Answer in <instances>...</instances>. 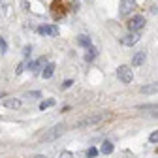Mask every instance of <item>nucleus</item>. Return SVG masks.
Returning <instances> with one entry per match:
<instances>
[{"label":"nucleus","instance_id":"obj_1","mask_svg":"<svg viewBox=\"0 0 158 158\" xmlns=\"http://www.w3.org/2000/svg\"><path fill=\"white\" fill-rule=\"evenodd\" d=\"M62 132H64V124H55L47 132H44L40 135V141H55V139H58V137L62 135Z\"/></svg>","mask_w":158,"mask_h":158},{"label":"nucleus","instance_id":"obj_2","mask_svg":"<svg viewBox=\"0 0 158 158\" xmlns=\"http://www.w3.org/2000/svg\"><path fill=\"white\" fill-rule=\"evenodd\" d=\"M104 117H106V115H102V113H96V115H89V117L81 118V121H79V123L75 124V128H85V126L96 124V123H100V121H104Z\"/></svg>","mask_w":158,"mask_h":158},{"label":"nucleus","instance_id":"obj_3","mask_svg":"<svg viewBox=\"0 0 158 158\" xmlns=\"http://www.w3.org/2000/svg\"><path fill=\"white\" fill-rule=\"evenodd\" d=\"M117 77L121 79L123 83H132L134 79V70L130 66H118L117 68Z\"/></svg>","mask_w":158,"mask_h":158},{"label":"nucleus","instance_id":"obj_4","mask_svg":"<svg viewBox=\"0 0 158 158\" xmlns=\"http://www.w3.org/2000/svg\"><path fill=\"white\" fill-rule=\"evenodd\" d=\"M145 27V17L143 15H134L128 21V30L130 32H139Z\"/></svg>","mask_w":158,"mask_h":158},{"label":"nucleus","instance_id":"obj_5","mask_svg":"<svg viewBox=\"0 0 158 158\" xmlns=\"http://www.w3.org/2000/svg\"><path fill=\"white\" fill-rule=\"evenodd\" d=\"M38 34H42V36H58V27L56 25H40Z\"/></svg>","mask_w":158,"mask_h":158},{"label":"nucleus","instance_id":"obj_6","mask_svg":"<svg viewBox=\"0 0 158 158\" xmlns=\"http://www.w3.org/2000/svg\"><path fill=\"white\" fill-rule=\"evenodd\" d=\"M135 0H123L121 2V15H130L135 10Z\"/></svg>","mask_w":158,"mask_h":158},{"label":"nucleus","instance_id":"obj_7","mask_svg":"<svg viewBox=\"0 0 158 158\" xmlns=\"http://www.w3.org/2000/svg\"><path fill=\"white\" fill-rule=\"evenodd\" d=\"M137 42H139V34H137V32H130L128 36H124V38L121 40V44H123V45H126V47L135 45Z\"/></svg>","mask_w":158,"mask_h":158},{"label":"nucleus","instance_id":"obj_8","mask_svg":"<svg viewBox=\"0 0 158 158\" xmlns=\"http://www.w3.org/2000/svg\"><path fill=\"white\" fill-rule=\"evenodd\" d=\"M45 58L42 56V58H38V60H34V62H28V70H34V72H38V70H44L45 68Z\"/></svg>","mask_w":158,"mask_h":158},{"label":"nucleus","instance_id":"obj_9","mask_svg":"<svg viewBox=\"0 0 158 158\" xmlns=\"http://www.w3.org/2000/svg\"><path fill=\"white\" fill-rule=\"evenodd\" d=\"M139 92H141V94H156V92H158V81H154V83H151V85L141 87V89H139Z\"/></svg>","mask_w":158,"mask_h":158},{"label":"nucleus","instance_id":"obj_10","mask_svg":"<svg viewBox=\"0 0 158 158\" xmlns=\"http://www.w3.org/2000/svg\"><path fill=\"white\" fill-rule=\"evenodd\" d=\"M145 58H147V55H145L143 51L135 53V55H134V58H132V66H141V64L145 62Z\"/></svg>","mask_w":158,"mask_h":158},{"label":"nucleus","instance_id":"obj_11","mask_svg":"<svg viewBox=\"0 0 158 158\" xmlns=\"http://www.w3.org/2000/svg\"><path fill=\"white\" fill-rule=\"evenodd\" d=\"M4 106L8 109H19V107H21V100H17V98H10V100H4Z\"/></svg>","mask_w":158,"mask_h":158},{"label":"nucleus","instance_id":"obj_12","mask_svg":"<svg viewBox=\"0 0 158 158\" xmlns=\"http://www.w3.org/2000/svg\"><path fill=\"white\" fill-rule=\"evenodd\" d=\"M53 72H55V64H53V62H47V64H45V68L42 70L44 79H49V77L53 75Z\"/></svg>","mask_w":158,"mask_h":158},{"label":"nucleus","instance_id":"obj_13","mask_svg":"<svg viewBox=\"0 0 158 158\" xmlns=\"http://www.w3.org/2000/svg\"><path fill=\"white\" fill-rule=\"evenodd\" d=\"M77 44L79 45H83V47H92V42H90V38L87 36V34H81L77 38Z\"/></svg>","mask_w":158,"mask_h":158},{"label":"nucleus","instance_id":"obj_14","mask_svg":"<svg viewBox=\"0 0 158 158\" xmlns=\"http://www.w3.org/2000/svg\"><path fill=\"white\" fill-rule=\"evenodd\" d=\"M96 55H98V49H94V47H87V53H85V60H87V62H92L94 58H96Z\"/></svg>","mask_w":158,"mask_h":158},{"label":"nucleus","instance_id":"obj_15","mask_svg":"<svg viewBox=\"0 0 158 158\" xmlns=\"http://www.w3.org/2000/svg\"><path fill=\"white\" fill-rule=\"evenodd\" d=\"M100 152H102V154H111V152H113V143H111V141H106V143L102 145Z\"/></svg>","mask_w":158,"mask_h":158},{"label":"nucleus","instance_id":"obj_16","mask_svg":"<svg viewBox=\"0 0 158 158\" xmlns=\"http://www.w3.org/2000/svg\"><path fill=\"white\" fill-rule=\"evenodd\" d=\"M139 109H141V111H149V113H152L154 117H158V106H139Z\"/></svg>","mask_w":158,"mask_h":158},{"label":"nucleus","instance_id":"obj_17","mask_svg":"<svg viewBox=\"0 0 158 158\" xmlns=\"http://www.w3.org/2000/svg\"><path fill=\"white\" fill-rule=\"evenodd\" d=\"M55 104H56L55 100H45V102H42V104H40V109H42V111H44V109H49V107H53Z\"/></svg>","mask_w":158,"mask_h":158},{"label":"nucleus","instance_id":"obj_18","mask_svg":"<svg viewBox=\"0 0 158 158\" xmlns=\"http://www.w3.org/2000/svg\"><path fill=\"white\" fill-rule=\"evenodd\" d=\"M27 66H28V60H25V62H21V64H19V66H17V70H15V73H17V75H19V73H23Z\"/></svg>","mask_w":158,"mask_h":158},{"label":"nucleus","instance_id":"obj_19","mask_svg":"<svg viewBox=\"0 0 158 158\" xmlns=\"http://www.w3.org/2000/svg\"><path fill=\"white\" fill-rule=\"evenodd\" d=\"M8 51V45H6V42H4V38H0V55H4Z\"/></svg>","mask_w":158,"mask_h":158},{"label":"nucleus","instance_id":"obj_20","mask_svg":"<svg viewBox=\"0 0 158 158\" xmlns=\"http://www.w3.org/2000/svg\"><path fill=\"white\" fill-rule=\"evenodd\" d=\"M149 141H151V143H158V132H152V134L149 135Z\"/></svg>","mask_w":158,"mask_h":158},{"label":"nucleus","instance_id":"obj_21","mask_svg":"<svg viewBox=\"0 0 158 158\" xmlns=\"http://www.w3.org/2000/svg\"><path fill=\"white\" fill-rule=\"evenodd\" d=\"M96 154H98V151H96V149H94V147H90V149H89V151H87V156H89V158H94V156H96Z\"/></svg>","mask_w":158,"mask_h":158},{"label":"nucleus","instance_id":"obj_22","mask_svg":"<svg viewBox=\"0 0 158 158\" xmlns=\"http://www.w3.org/2000/svg\"><path fill=\"white\" fill-rule=\"evenodd\" d=\"M58 158H73V154H72L70 151H62V152H60V156H58Z\"/></svg>","mask_w":158,"mask_h":158},{"label":"nucleus","instance_id":"obj_23","mask_svg":"<svg viewBox=\"0 0 158 158\" xmlns=\"http://www.w3.org/2000/svg\"><path fill=\"white\" fill-rule=\"evenodd\" d=\"M72 85H73V81H72V79H66V81L62 83V89H70Z\"/></svg>","mask_w":158,"mask_h":158},{"label":"nucleus","instance_id":"obj_24","mask_svg":"<svg viewBox=\"0 0 158 158\" xmlns=\"http://www.w3.org/2000/svg\"><path fill=\"white\" fill-rule=\"evenodd\" d=\"M30 98H40V92H28Z\"/></svg>","mask_w":158,"mask_h":158},{"label":"nucleus","instance_id":"obj_25","mask_svg":"<svg viewBox=\"0 0 158 158\" xmlns=\"http://www.w3.org/2000/svg\"><path fill=\"white\" fill-rule=\"evenodd\" d=\"M34 158H47V156H44V154H36Z\"/></svg>","mask_w":158,"mask_h":158}]
</instances>
